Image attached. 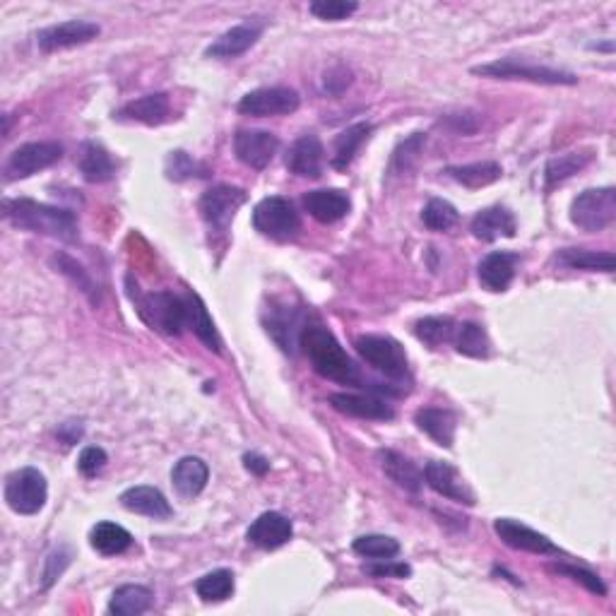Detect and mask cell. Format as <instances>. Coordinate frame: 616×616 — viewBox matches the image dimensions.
Instances as JSON below:
<instances>
[{
  "mask_svg": "<svg viewBox=\"0 0 616 616\" xmlns=\"http://www.w3.org/2000/svg\"><path fill=\"white\" fill-rule=\"evenodd\" d=\"M458 219H460L458 210H455V207L450 205L448 200H441V198H431L422 210L424 227L431 229V231L453 229L455 224H458Z\"/></svg>",
  "mask_w": 616,
  "mask_h": 616,
  "instance_id": "ab89813d",
  "label": "cell"
},
{
  "mask_svg": "<svg viewBox=\"0 0 616 616\" xmlns=\"http://www.w3.org/2000/svg\"><path fill=\"white\" fill-rule=\"evenodd\" d=\"M595 154L592 152H568L559 154V157L549 159L547 169H544V181H547V191H552L554 186L564 183L571 176H576L578 171H583L592 162Z\"/></svg>",
  "mask_w": 616,
  "mask_h": 616,
  "instance_id": "e575fe53",
  "label": "cell"
},
{
  "mask_svg": "<svg viewBox=\"0 0 616 616\" xmlns=\"http://www.w3.org/2000/svg\"><path fill=\"white\" fill-rule=\"evenodd\" d=\"M299 94L289 87H260L248 92L239 102V111L244 116L268 118V116H289L299 109Z\"/></svg>",
  "mask_w": 616,
  "mask_h": 616,
  "instance_id": "8fae6325",
  "label": "cell"
},
{
  "mask_svg": "<svg viewBox=\"0 0 616 616\" xmlns=\"http://www.w3.org/2000/svg\"><path fill=\"white\" fill-rule=\"evenodd\" d=\"M299 347L304 349L316 373L328 381L342 385H359L361 373L349 354L342 349L337 337L321 323H308L299 333Z\"/></svg>",
  "mask_w": 616,
  "mask_h": 616,
  "instance_id": "6da1fadb",
  "label": "cell"
},
{
  "mask_svg": "<svg viewBox=\"0 0 616 616\" xmlns=\"http://www.w3.org/2000/svg\"><path fill=\"white\" fill-rule=\"evenodd\" d=\"M414 424L424 431L426 436H431L438 446L453 448L455 441V426L458 419L450 410H441V407H424L414 414Z\"/></svg>",
  "mask_w": 616,
  "mask_h": 616,
  "instance_id": "4316f807",
  "label": "cell"
},
{
  "mask_svg": "<svg viewBox=\"0 0 616 616\" xmlns=\"http://www.w3.org/2000/svg\"><path fill=\"white\" fill-rule=\"evenodd\" d=\"M455 330H458V323H455L450 316H429L414 323V335H417V340L424 342V345L431 349H438L453 340Z\"/></svg>",
  "mask_w": 616,
  "mask_h": 616,
  "instance_id": "d590c367",
  "label": "cell"
},
{
  "mask_svg": "<svg viewBox=\"0 0 616 616\" xmlns=\"http://www.w3.org/2000/svg\"><path fill=\"white\" fill-rule=\"evenodd\" d=\"M349 85H352V73H349L347 68H342V65H337V68L325 73V80H323L325 92L335 94V97H337V94L345 92Z\"/></svg>",
  "mask_w": 616,
  "mask_h": 616,
  "instance_id": "c3c4849f",
  "label": "cell"
},
{
  "mask_svg": "<svg viewBox=\"0 0 616 616\" xmlns=\"http://www.w3.org/2000/svg\"><path fill=\"white\" fill-rule=\"evenodd\" d=\"M472 73L491 77V80H523V82H535V85H578V77L568 73V70L525 63L518 61V58H501V61L477 65V68H472Z\"/></svg>",
  "mask_w": 616,
  "mask_h": 616,
  "instance_id": "3957f363",
  "label": "cell"
},
{
  "mask_svg": "<svg viewBox=\"0 0 616 616\" xmlns=\"http://www.w3.org/2000/svg\"><path fill=\"white\" fill-rule=\"evenodd\" d=\"M472 234L479 241H496V239H513L518 231V222H515L513 212L508 207L494 205L487 210H479L470 224Z\"/></svg>",
  "mask_w": 616,
  "mask_h": 616,
  "instance_id": "7402d4cb",
  "label": "cell"
},
{
  "mask_svg": "<svg viewBox=\"0 0 616 616\" xmlns=\"http://www.w3.org/2000/svg\"><path fill=\"white\" fill-rule=\"evenodd\" d=\"M183 301H186V328H191L193 333L198 335V340L205 342L207 347L215 349V352H222V340H219L215 321H212L210 313H207L203 299L195 292H186Z\"/></svg>",
  "mask_w": 616,
  "mask_h": 616,
  "instance_id": "83f0119b",
  "label": "cell"
},
{
  "mask_svg": "<svg viewBox=\"0 0 616 616\" xmlns=\"http://www.w3.org/2000/svg\"><path fill=\"white\" fill-rule=\"evenodd\" d=\"M106 462H109V455H106V450L97 448V446H90V448L82 450L80 458H77V470H80L85 477H94L97 472L104 470Z\"/></svg>",
  "mask_w": 616,
  "mask_h": 616,
  "instance_id": "bcb514c9",
  "label": "cell"
},
{
  "mask_svg": "<svg viewBox=\"0 0 616 616\" xmlns=\"http://www.w3.org/2000/svg\"><path fill=\"white\" fill-rule=\"evenodd\" d=\"M426 138L422 133H414L412 138L400 142L398 150L393 152V162H390V174H410L414 162H417L419 152H422Z\"/></svg>",
  "mask_w": 616,
  "mask_h": 616,
  "instance_id": "b9f144b4",
  "label": "cell"
},
{
  "mask_svg": "<svg viewBox=\"0 0 616 616\" xmlns=\"http://www.w3.org/2000/svg\"><path fill=\"white\" fill-rule=\"evenodd\" d=\"M378 458H381V467L385 475L390 477V482L398 484L400 489L412 491V494H417V491L422 489L424 475L410 458H405L398 450H381Z\"/></svg>",
  "mask_w": 616,
  "mask_h": 616,
  "instance_id": "484cf974",
  "label": "cell"
},
{
  "mask_svg": "<svg viewBox=\"0 0 616 616\" xmlns=\"http://www.w3.org/2000/svg\"><path fill=\"white\" fill-rule=\"evenodd\" d=\"M3 215L17 229L53 236V239L68 241V244H73L80 236V224H77L75 212L63 210V207L37 203V200L29 198H15L5 200Z\"/></svg>",
  "mask_w": 616,
  "mask_h": 616,
  "instance_id": "7a4b0ae2",
  "label": "cell"
},
{
  "mask_svg": "<svg viewBox=\"0 0 616 616\" xmlns=\"http://www.w3.org/2000/svg\"><path fill=\"white\" fill-rule=\"evenodd\" d=\"M53 263H56L58 272H63L65 277H70V280L77 284V289H80V292L85 294L87 299L92 301V304H97L99 294H97V287H94V280L90 277V272L82 268L77 260L65 256V253H58V256H53Z\"/></svg>",
  "mask_w": 616,
  "mask_h": 616,
  "instance_id": "60d3db41",
  "label": "cell"
},
{
  "mask_svg": "<svg viewBox=\"0 0 616 616\" xmlns=\"http://www.w3.org/2000/svg\"><path fill=\"white\" fill-rule=\"evenodd\" d=\"M455 349L465 357L472 359H487L491 354V342L487 330L479 323H462L455 330Z\"/></svg>",
  "mask_w": 616,
  "mask_h": 616,
  "instance_id": "8d00e7d4",
  "label": "cell"
},
{
  "mask_svg": "<svg viewBox=\"0 0 616 616\" xmlns=\"http://www.w3.org/2000/svg\"><path fill=\"white\" fill-rule=\"evenodd\" d=\"M556 260L571 270H588V272H614L616 256L612 251H588V248H564L556 253Z\"/></svg>",
  "mask_w": 616,
  "mask_h": 616,
  "instance_id": "f546056e",
  "label": "cell"
},
{
  "mask_svg": "<svg viewBox=\"0 0 616 616\" xmlns=\"http://www.w3.org/2000/svg\"><path fill=\"white\" fill-rule=\"evenodd\" d=\"M234 573L227 568H219V571L205 573L203 578H198L195 583V592L203 602H224L234 595Z\"/></svg>",
  "mask_w": 616,
  "mask_h": 616,
  "instance_id": "74e56055",
  "label": "cell"
},
{
  "mask_svg": "<svg viewBox=\"0 0 616 616\" xmlns=\"http://www.w3.org/2000/svg\"><path fill=\"white\" fill-rule=\"evenodd\" d=\"M244 465H246L248 472H253V475H258V477H263L265 472L270 470V462L265 460L263 455H258V453H246L244 455Z\"/></svg>",
  "mask_w": 616,
  "mask_h": 616,
  "instance_id": "681fc988",
  "label": "cell"
},
{
  "mask_svg": "<svg viewBox=\"0 0 616 616\" xmlns=\"http://www.w3.org/2000/svg\"><path fill=\"white\" fill-rule=\"evenodd\" d=\"M61 157V142H27V145L17 147V150L10 154L8 164H5V179H29V176L39 174V171L53 167Z\"/></svg>",
  "mask_w": 616,
  "mask_h": 616,
  "instance_id": "9c48e42d",
  "label": "cell"
},
{
  "mask_svg": "<svg viewBox=\"0 0 616 616\" xmlns=\"http://www.w3.org/2000/svg\"><path fill=\"white\" fill-rule=\"evenodd\" d=\"M207 169L200 167L198 162H193L186 152L176 150L169 154L167 159V176L171 181H186L193 179V176H205Z\"/></svg>",
  "mask_w": 616,
  "mask_h": 616,
  "instance_id": "ee69618b",
  "label": "cell"
},
{
  "mask_svg": "<svg viewBox=\"0 0 616 616\" xmlns=\"http://www.w3.org/2000/svg\"><path fill=\"white\" fill-rule=\"evenodd\" d=\"M446 174L453 181H458L460 186L470 188V191H477V188L491 186L503 176V169L499 162H472V164H462V167H448Z\"/></svg>",
  "mask_w": 616,
  "mask_h": 616,
  "instance_id": "d6a6232c",
  "label": "cell"
},
{
  "mask_svg": "<svg viewBox=\"0 0 616 616\" xmlns=\"http://www.w3.org/2000/svg\"><path fill=\"white\" fill-rule=\"evenodd\" d=\"M49 499V484L37 467H22L5 482V503L20 515H37Z\"/></svg>",
  "mask_w": 616,
  "mask_h": 616,
  "instance_id": "ba28073f",
  "label": "cell"
},
{
  "mask_svg": "<svg viewBox=\"0 0 616 616\" xmlns=\"http://www.w3.org/2000/svg\"><path fill=\"white\" fill-rule=\"evenodd\" d=\"M311 15H316L318 20L325 22H340L347 20L349 15H354L359 10L357 3H352V0H316V3H311Z\"/></svg>",
  "mask_w": 616,
  "mask_h": 616,
  "instance_id": "7bdbcfd3",
  "label": "cell"
},
{
  "mask_svg": "<svg viewBox=\"0 0 616 616\" xmlns=\"http://www.w3.org/2000/svg\"><path fill=\"white\" fill-rule=\"evenodd\" d=\"M518 263H520V256L518 253H511V251H494L489 253L487 258L479 263V284H482L487 292H506L508 287H511L513 277H515V270H518Z\"/></svg>",
  "mask_w": 616,
  "mask_h": 616,
  "instance_id": "ac0fdd59",
  "label": "cell"
},
{
  "mask_svg": "<svg viewBox=\"0 0 616 616\" xmlns=\"http://www.w3.org/2000/svg\"><path fill=\"white\" fill-rule=\"evenodd\" d=\"M248 200L244 188L229 186V183H219L200 198V215L207 222V227L215 231H227L229 224L234 222L239 207Z\"/></svg>",
  "mask_w": 616,
  "mask_h": 616,
  "instance_id": "30bf717a",
  "label": "cell"
},
{
  "mask_svg": "<svg viewBox=\"0 0 616 616\" xmlns=\"http://www.w3.org/2000/svg\"><path fill=\"white\" fill-rule=\"evenodd\" d=\"M99 32H102V29L90 20H68L61 22V25L41 29L37 34V46L44 53L73 49V46L90 44L92 39L99 37Z\"/></svg>",
  "mask_w": 616,
  "mask_h": 616,
  "instance_id": "4fadbf2b",
  "label": "cell"
},
{
  "mask_svg": "<svg viewBox=\"0 0 616 616\" xmlns=\"http://www.w3.org/2000/svg\"><path fill=\"white\" fill-rule=\"evenodd\" d=\"M366 573L373 578H410L412 568L407 564H390V559L366 566Z\"/></svg>",
  "mask_w": 616,
  "mask_h": 616,
  "instance_id": "7dc6e473",
  "label": "cell"
},
{
  "mask_svg": "<svg viewBox=\"0 0 616 616\" xmlns=\"http://www.w3.org/2000/svg\"><path fill=\"white\" fill-rule=\"evenodd\" d=\"M152 590L145 585H121L114 590L109 600V614L116 616H140L152 607Z\"/></svg>",
  "mask_w": 616,
  "mask_h": 616,
  "instance_id": "1f68e13d",
  "label": "cell"
},
{
  "mask_svg": "<svg viewBox=\"0 0 616 616\" xmlns=\"http://www.w3.org/2000/svg\"><path fill=\"white\" fill-rule=\"evenodd\" d=\"M359 357L381 371L390 381H405L410 376V359L405 347L388 335H361L357 337Z\"/></svg>",
  "mask_w": 616,
  "mask_h": 616,
  "instance_id": "277c9868",
  "label": "cell"
},
{
  "mask_svg": "<svg viewBox=\"0 0 616 616\" xmlns=\"http://www.w3.org/2000/svg\"><path fill=\"white\" fill-rule=\"evenodd\" d=\"M292 535H294L292 520L277 511H268L263 515H258L246 532L248 542L256 544L258 549H265V552L284 547V544L292 539Z\"/></svg>",
  "mask_w": 616,
  "mask_h": 616,
  "instance_id": "2e32d148",
  "label": "cell"
},
{
  "mask_svg": "<svg viewBox=\"0 0 616 616\" xmlns=\"http://www.w3.org/2000/svg\"><path fill=\"white\" fill-rule=\"evenodd\" d=\"M371 133H373L371 123H357V126H349L347 130H342L335 140L333 167L347 169L349 164L354 162V157H357L361 145L371 138Z\"/></svg>",
  "mask_w": 616,
  "mask_h": 616,
  "instance_id": "836d02e7",
  "label": "cell"
},
{
  "mask_svg": "<svg viewBox=\"0 0 616 616\" xmlns=\"http://www.w3.org/2000/svg\"><path fill=\"white\" fill-rule=\"evenodd\" d=\"M133 304L138 306L142 321L167 335H181L186 328V301L174 292H154L145 296L130 294Z\"/></svg>",
  "mask_w": 616,
  "mask_h": 616,
  "instance_id": "5b68a950",
  "label": "cell"
},
{
  "mask_svg": "<svg viewBox=\"0 0 616 616\" xmlns=\"http://www.w3.org/2000/svg\"><path fill=\"white\" fill-rule=\"evenodd\" d=\"M121 506L130 513L147 515L154 520H169L171 518V506L167 496L154 487H130L121 494Z\"/></svg>",
  "mask_w": 616,
  "mask_h": 616,
  "instance_id": "d4e9b609",
  "label": "cell"
},
{
  "mask_svg": "<svg viewBox=\"0 0 616 616\" xmlns=\"http://www.w3.org/2000/svg\"><path fill=\"white\" fill-rule=\"evenodd\" d=\"M424 479L431 489L436 491L443 499H450L455 503H465V506H475V494L467 487V482L462 479L460 470L450 462L443 460H431L424 467Z\"/></svg>",
  "mask_w": 616,
  "mask_h": 616,
  "instance_id": "5bb4252c",
  "label": "cell"
},
{
  "mask_svg": "<svg viewBox=\"0 0 616 616\" xmlns=\"http://www.w3.org/2000/svg\"><path fill=\"white\" fill-rule=\"evenodd\" d=\"M554 571L561 573V576L573 578L576 583L583 585V588H588L592 595H600V597L607 595V585L602 583L600 576H595V573L588 571V568H578V566H571V564H556Z\"/></svg>",
  "mask_w": 616,
  "mask_h": 616,
  "instance_id": "f6af8a7d",
  "label": "cell"
},
{
  "mask_svg": "<svg viewBox=\"0 0 616 616\" xmlns=\"http://www.w3.org/2000/svg\"><path fill=\"white\" fill-rule=\"evenodd\" d=\"M260 32H263V29H260L258 25L231 27L215 41V44L207 46L205 56L219 58V61H229V58L244 56L248 49L256 46V41L260 39Z\"/></svg>",
  "mask_w": 616,
  "mask_h": 616,
  "instance_id": "cb8c5ba5",
  "label": "cell"
},
{
  "mask_svg": "<svg viewBox=\"0 0 616 616\" xmlns=\"http://www.w3.org/2000/svg\"><path fill=\"white\" fill-rule=\"evenodd\" d=\"M616 219V191L612 186L607 188H590L583 191L571 203V222L578 229L590 231H604L612 227Z\"/></svg>",
  "mask_w": 616,
  "mask_h": 616,
  "instance_id": "52a82bcc",
  "label": "cell"
},
{
  "mask_svg": "<svg viewBox=\"0 0 616 616\" xmlns=\"http://www.w3.org/2000/svg\"><path fill=\"white\" fill-rule=\"evenodd\" d=\"M207 479H210V467L198 455H186L171 470V482H174L176 494L186 501H193L195 496L203 494Z\"/></svg>",
  "mask_w": 616,
  "mask_h": 616,
  "instance_id": "44dd1931",
  "label": "cell"
},
{
  "mask_svg": "<svg viewBox=\"0 0 616 616\" xmlns=\"http://www.w3.org/2000/svg\"><path fill=\"white\" fill-rule=\"evenodd\" d=\"M494 532L501 537L503 544H508L511 549H518V552H530V554H552L561 556L564 549H559L556 544L542 532L532 530L523 523L513 518H496L494 520Z\"/></svg>",
  "mask_w": 616,
  "mask_h": 616,
  "instance_id": "7c38bea8",
  "label": "cell"
},
{
  "mask_svg": "<svg viewBox=\"0 0 616 616\" xmlns=\"http://www.w3.org/2000/svg\"><path fill=\"white\" fill-rule=\"evenodd\" d=\"M253 227L272 241H289L299 234L301 217L292 200L270 195L253 207Z\"/></svg>",
  "mask_w": 616,
  "mask_h": 616,
  "instance_id": "8992f818",
  "label": "cell"
},
{
  "mask_svg": "<svg viewBox=\"0 0 616 616\" xmlns=\"http://www.w3.org/2000/svg\"><path fill=\"white\" fill-rule=\"evenodd\" d=\"M56 434L65 443V446H73L77 438L82 436V424L80 422H65V424H61V429H58Z\"/></svg>",
  "mask_w": 616,
  "mask_h": 616,
  "instance_id": "f907efd6",
  "label": "cell"
},
{
  "mask_svg": "<svg viewBox=\"0 0 616 616\" xmlns=\"http://www.w3.org/2000/svg\"><path fill=\"white\" fill-rule=\"evenodd\" d=\"M171 114L169 97L164 92L157 94H147V97L135 99V102H128L126 106L116 111L118 121H130V123H145V126H159L164 123Z\"/></svg>",
  "mask_w": 616,
  "mask_h": 616,
  "instance_id": "603a6c76",
  "label": "cell"
},
{
  "mask_svg": "<svg viewBox=\"0 0 616 616\" xmlns=\"http://www.w3.org/2000/svg\"><path fill=\"white\" fill-rule=\"evenodd\" d=\"M116 162L99 142H85L80 152V174L90 183H106L116 179Z\"/></svg>",
  "mask_w": 616,
  "mask_h": 616,
  "instance_id": "f1b7e54d",
  "label": "cell"
},
{
  "mask_svg": "<svg viewBox=\"0 0 616 616\" xmlns=\"http://www.w3.org/2000/svg\"><path fill=\"white\" fill-rule=\"evenodd\" d=\"M304 207L316 222L321 224H335L342 217L349 215L352 203H349V195L345 191H337V188H323V191H308L304 195Z\"/></svg>",
  "mask_w": 616,
  "mask_h": 616,
  "instance_id": "ffe728a7",
  "label": "cell"
},
{
  "mask_svg": "<svg viewBox=\"0 0 616 616\" xmlns=\"http://www.w3.org/2000/svg\"><path fill=\"white\" fill-rule=\"evenodd\" d=\"M90 544L94 552H99L102 556H116L133 547V535H130L126 527L104 520V523H97L92 527Z\"/></svg>",
  "mask_w": 616,
  "mask_h": 616,
  "instance_id": "4dcf8cb0",
  "label": "cell"
},
{
  "mask_svg": "<svg viewBox=\"0 0 616 616\" xmlns=\"http://www.w3.org/2000/svg\"><path fill=\"white\" fill-rule=\"evenodd\" d=\"M323 162V142L311 133L294 140V145L289 147L287 152V159H284L287 169L292 171L294 176H301V179H318V176L323 174Z\"/></svg>",
  "mask_w": 616,
  "mask_h": 616,
  "instance_id": "e0dca14e",
  "label": "cell"
},
{
  "mask_svg": "<svg viewBox=\"0 0 616 616\" xmlns=\"http://www.w3.org/2000/svg\"><path fill=\"white\" fill-rule=\"evenodd\" d=\"M352 549L359 556H364V559L385 561V559H395V556L400 554V542L388 535H364L354 539Z\"/></svg>",
  "mask_w": 616,
  "mask_h": 616,
  "instance_id": "f35d334b",
  "label": "cell"
},
{
  "mask_svg": "<svg viewBox=\"0 0 616 616\" xmlns=\"http://www.w3.org/2000/svg\"><path fill=\"white\" fill-rule=\"evenodd\" d=\"M277 150H280V140L265 130H239L234 138V152L239 162L256 171L268 167Z\"/></svg>",
  "mask_w": 616,
  "mask_h": 616,
  "instance_id": "9a60e30c",
  "label": "cell"
},
{
  "mask_svg": "<svg viewBox=\"0 0 616 616\" xmlns=\"http://www.w3.org/2000/svg\"><path fill=\"white\" fill-rule=\"evenodd\" d=\"M330 405H333L337 412L347 414V417L378 419V422H390V419H395L393 407L381 398H373V395L335 393L330 395Z\"/></svg>",
  "mask_w": 616,
  "mask_h": 616,
  "instance_id": "d6986e66",
  "label": "cell"
}]
</instances>
